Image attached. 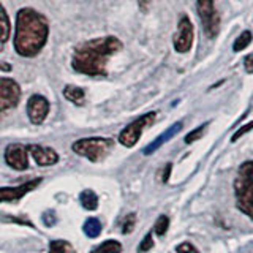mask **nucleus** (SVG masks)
<instances>
[{
  "mask_svg": "<svg viewBox=\"0 0 253 253\" xmlns=\"http://www.w3.org/2000/svg\"><path fill=\"white\" fill-rule=\"evenodd\" d=\"M42 182H43L42 177H37V179L29 180L26 184L18 185V187H0V203L18 201L22 196H26L29 192H32V190H35Z\"/></svg>",
  "mask_w": 253,
  "mask_h": 253,
  "instance_id": "9b49d317",
  "label": "nucleus"
},
{
  "mask_svg": "<svg viewBox=\"0 0 253 253\" xmlns=\"http://www.w3.org/2000/svg\"><path fill=\"white\" fill-rule=\"evenodd\" d=\"M49 101L43 95L35 93L27 101V116L34 125H42L46 121L47 114H49Z\"/></svg>",
  "mask_w": 253,
  "mask_h": 253,
  "instance_id": "9d476101",
  "label": "nucleus"
},
{
  "mask_svg": "<svg viewBox=\"0 0 253 253\" xmlns=\"http://www.w3.org/2000/svg\"><path fill=\"white\" fill-rule=\"evenodd\" d=\"M49 37V22L35 8L24 6L16 14L14 51L21 57H35L44 47Z\"/></svg>",
  "mask_w": 253,
  "mask_h": 253,
  "instance_id": "f257e3e1",
  "label": "nucleus"
},
{
  "mask_svg": "<svg viewBox=\"0 0 253 253\" xmlns=\"http://www.w3.org/2000/svg\"><path fill=\"white\" fill-rule=\"evenodd\" d=\"M154 249V239H152V233H147L144 236V239L141 241L139 247H138V253H147L149 250Z\"/></svg>",
  "mask_w": 253,
  "mask_h": 253,
  "instance_id": "b1692460",
  "label": "nucleus"
},
{
  "mask_svg": "<svg viewBox=\"0 0 253 253\" xmlns=\"http://www.w3.org/2000/svg\"><path fill=\"white\" fill-rule=\"evenodd\" d=\"M252 40H253L252 32H250V30H244L242 34L236 38V42H234V44H233V51H234V52H241V51H244L245 47H247V46L252 43Z\"/></svg>",
  "mask_w": 253,
  "mask_h": 253,
  "instance_id": "aec40b11",
  "label": "nucleus"
},
{
  "mask_svg": "<svg viewBox=\"0 0 253 253\" xmlns=\"http://www.w3.org/2000/svg\"><path fill=\"white\" fill-rule=\"evenodd\" d=\"M101 221L95 217H90L85 220V223L83 225V231L87 237H90V239H95V237H98L101 234Z\"/></svg>",
  "mask_w": 253,
  "mask_h": 253,
  "instance_id": "f3484780",
  "label": "nucleus"
},
{
  "mask_svg": "<svg viewBox=\"0 0 253 253\" xmlns=\"http://www.w3.org/2000/svg\"><path fill=\"white\" fill-rule=\"evenodd\" d=\"M27 150L34 157V160L40 166H52L59 162V154L54 149L46 147V146H38V144H29Z\"/></svg>",
  "mask_w": 253,
  "mask_h": 253,
  "instance_id": "f8f14e48",
  "label": "nucleus"
},
{
  "mask_svg": "<svg viewBox=\"0 0 253 253\" xmlns=\"http://www.w3.org/2000/svg\"><path fill=\"white\" fill-rule=\"evenodd\" d=\"M193 40H195V29H193L192 21H190L187 14H180L179 22H177V30L172 38L174 49L179 54L188 52L193 46Z\"/></svg>",
  "mask_w": 253,
  "mask_h": 253,
  "instance_id": "0eeeda50",
  "label": "nucleus"
},
{
  "mask_svg": "<svg viewBox=\"0 0 253 253\" xmlns=\"http://www.w3.org/2000/svg\"><path fill=\"white\" fill-rule=\"evenodd\" d=\"M43 223H44V226H47V228H51V226H54V223H55V212L54 211H46L44 213H43Z\"/></svg>",
  "mask_w": 253,
  "mask_h": 253,
  "instance_id": "bb28decb",
  "label": "nucleus"
},
{
  "mask_svg": "<svg viewBox=\"0 0 253 253\" xmlns=\"http://www.w3.org/2000/svg\"><path fill=\"white\" fill-rule=\"evenodd\" d=\"M114 147V141L111 138H101V136H95V138H83L73 142V152L76 155H81L87 158L92 163H98L109 155V152Z\"/></svg>",
  "mask_w": 253,
  "mask_h": 253,
  "instance_id": "20e7f679",
  "label": "nucleus"
},
{
  "mask_svg": "<svg viewBox=\"0 0 253 253\" xmlns=\"http://www.w3.org/2000/svg\"><path fill=\"white\" fill-rule=\"evenodd\" d=\"M253 130V121L252 122H249V124H245V125H242L239 130H237L233 136H231V142H236L237 139H241L244 134H247L249 131H252Z\"/></svg>",
  "mask_w": 253,
  "mask_h": 253,
  "instance_id": "393cba45",
  "label": "nucleus"
},
{
  "mask_svg": "<svg viewBox=\"0 0 253 253\" xmlns=\"http://www.w3.org/2000/svg\"><path fill=\"white\" fill-rule=\"evenodd\" d=\"M5 221H13V223H24V225H29L30 228H34V223H30L29 220H22V218H14V217H5L2 218Z\"/></svg>",
  "mask_w": 253,
  "mask_h": 253,
  "instance_id": "c85d7f7f",
  "label": "nucleus"
},
{
  "mask_svg": "<svg viewBox=\"0 0 253 253\" xmlns=\"http://www.w3.org/2000/svg\"><path fill=\"white\" fill-rule=\"evenodd\" d=\"M177 253H201L200 250H198L193 244H190V242H182L179 244L177 247H176Z\"/></svg>",
  "mask_w": 253,
  "mask_h": 253,
  "instance_id": "a878e982",
  "label": "nucleus"
},
{
  "mask_svg": "<svg viewBox=\"0 0 253 253\" xmlns=\"http://www.w3.org/2000/svg\"><path fill=\"white\" fill-rule=\"evenodd\" d=\"M155 117H157L155 111H150V113L142 114L138 119H134L133 122H130L121 131V134H119V142H121L124 147H133V146H136L139 138H141V134H142V130H144L146 126L152 125L155 122Z\"/></svg>",
  "mask_w": 253,
  "mask_h": 253,
  "instance_id": "39448f33",
  "label": "nucleus"
},
{
  "mask_svg": "<svg viewBox=\"0 0 253 253\" xmlns=\"http://www.w3.org/2000/svg\"><path fill=\"white\" fill-rule=\"evenodd\" d=\"M117 37L108 35L78 44L71 57V68L85 76H106V63L111 55L122 49Z\"/></svg>",
  "mask_w": 253,
  "mask_h": 253,
  "instance_id": "f03ea898",
  "label": "nucleus"
},
{
  "mask_svg": "<svg viewBox=\"0 0 253 253\" xmlns=\"http://www.w3.org/2000/svg\"><path fill=\"white\" fill-rule=\"evenodd\" d=\"M134 225H136V213H126L122 220V233L128 234L134 229Z\"/></svg>",
  "mask_w": 253,
  "mask_h": 253,
  "instance_id": "5701e85b",
  "label": "nucleus"
},
{
  "mask_svg": "<svg viewBox=\"0 0 253 253\" xmlns=\"http://www.w3.org/2000/svg\"><path fill=\"white\" fill-rule=\"evenodd\" d=\"M79 203L85 211H95L98 208V196L92 190H83L79 195Z\"/></svg>",
  "mask_w": 253,
  "mask_h": 253,
  "instance_id": "dca6fc26",
  "label": "nucleus"
},
{
  "mask_svg": "<svg viewBox=\"0 0 253 253\" xmlns=\"http://www.w3.org/2000/svg\"><path fill=\"white\" fill-rule=\"evenodd\" d=\"M171 169H172V165H171V163H168V165L165 166V171H163V182H168L169 174H171Z\"/></svg>",
  "mask_w": 253,
  "mask_h": 253,
  "instance_id": "c756f323",
  "label": "nucleus"
},
{
  "mask_svg": "<svg viewBox=\"0 0 253 253\" xmlns=\"http://www.w3.org/2000/svg\"><path fill=\"white\" fill-rule=\"evenodd\" d=\"M208 125H209V122H204L203 125H200L198 128H195L193 131H190L187 136H185V144H192V142H195L196 139H200L203 134H204V131H206V128H208Z\"/></svg>",
  "mask_w": 253,
  "mask_h": 253,
  "instance_id": "4be33fe9",
  "label": "nucleus"
},
{
  "mask_svg": "<svg viewBox=\"0 0 253 253\" xmlns=\"http://www.w3.org/2000/svg\"><path fill=\"white\" fill-rule=\"evenodd\" d=\"M90 253H122V244L119 241L109 239L100 244L97 249H93Z\"/></svg>",
  "mask_w": 253,
  "mask_h": 253,
  "instance_id": "a211bd4d",
  "label": "nucleus"
},
{
  "mask_svg": "<svg viewBox=\"0 0 253 253\" xmlns=\"http://www.w3.org/2000/svg\"><path fill=\"white\" fill-rule=\"evenodd\" d=\"M49 253H76V250L73 249V245L70 242L63 239H57V241H51Z\"/></svg>",
  "mask_w": 253,
  "mask_h": 253,
  "instance_id": "6ab92c4d",
  "label": "nucleus"
},
{
  "mask_svg": "<svg viewBox=\"0 0 253 253\" xmlns=\"http://www.w3.org/2000/svg\"><path fill=\"white\" fill-rule=\"evenodd\" d=\"M11 70H13V67L8 62H0V71H6L8 73V71H11Z\"/></svg>",
  "mask_w": 253,
  "mask_h": 253,
  "instance_id": "7c9ffc66",
  "label": "nucleus"
},
{
  "mask_svg": "<svg viewBox=\"0 0 253 253\" xmlns=\"http://www.w3.org/2000/svg\"><path fill=\"white\" fill-rule=\"evenodd\" d=\"M196 6L204 34L209 38H215L220 32V16L215 10L213 0H196Z\"/></svg>",
  "mask_w": 253,
  "mask_h": 253,
  "instance_id": "423d86ee",
  "label": "nucleus"
},
{
  "mask_svg": "<svg viewBox=\"0 0 253 253\" xmlns=\"http://www.w3.org/2000/svg\"><path fill=\"white\" fill-rule=\"evenodd\" d=\"M234 195L237 208L253 220V160L244 162L237 169Z\"/></svg>",
  "mask_w": 253,
  "mask_h": 253,
  "instance_id": "7ed1b4c3",
  "label": "nucleus"
},
{
  "mask_svg": "<svg viewBox=\"0 0 253 253\" xmlns=\"http://www.w3.org/2000/svg\"><path fill=\"white\" fill-rule=\"evenodd\" d=\"M11 34V24L10 18H8V13L5 11L3 5L0 3V51L3 49V46L6 44L8 38Z\"/></svg>",
  "mask_w": 253,
  "mask_h": 253,
  "instance_id": "2eb2a0df",
  "label": "nucleus"
},
{
  "mask_svg": "<svg viewBox=\"0 0 253 253\" xmlns=\"http://www.w3.org/2000/svg\"><path fill=\"white\" fill-rule=\"evenodd\" d=\"M21 93V87L14 79L0 78V116L19 105Z\"/></svg>",
  "mask_w": 253,
  "mask_h": 253,
  "instance_id": "6e6552de",
  "label": "nucleus"
},
{
  "mask_svg": "<svg viewBox=\"0 0 253 253\" xmlns=\"http://www.w3.org/2000/svg\"><path fill=\"white\" fill-rule=\"evenodd\" d=\"M168 228H169V217L168 215H160L157 218L155 225H154V231L157 236H165L168 233Z\"/></svg>",
  "mask_w": 253,
  "mask_h": 253,
  "instance_id": "412c9836",
  "label": "nucleus"
},
{
  "mask_svg": "<svg viewBox=\"0 0 253 253\" xmlns=\"http://www.w3.org/2000/svg\"><path fill=\"white\" fill-rule=\"evenodd\" d=\"M244 68L247 73H253V54L247 55V57H244Z\"/></svg>",
  "mask_w": 253,
  "mask_h": 253,
  "instance_id": "cd10ccee",
  "label": "nucleus"
},
{
  "mask_svg": "<svg viewBox=\"0 0 253 253\" xmlns=\"http://www.w3.org/2000/svg\"><path fill=\"white\" fill-rule=\"evenodd\" d=\"M62 93H63V97H65V100H68L70 103H73L76 106H83L85 103V92L84 89H81V87H78V85L68 84L63 87Z\"/></svg>",
  "mask_w": 253,
  "mask_h": 253,
  "instance_id": "4468645a",
  "label": "nucleus"
},
{
  "mask_svg": "<svg viewBox=\"0 0 253 253\" xmlns=\"http://www.w3.org/2000/svg\"><path fill=\"white\" fill-rule=\"evenodd\" d=\"M5 162L10 168L16 171H26L29 168V150L27 146L14 142L5 149Z\"/></svg>",
  "mask_w": 253,
  "mask_h": 253,
  "instance_id": "1a4fd4ad",
  "label": "nucleus"
},
{
  "mask_svg": "<svg viewBox=\"0 0 253 253\" xmlns=\"http://www.w3.org/2000/svg\"><path fill=\"white\" fill-rule=\"evenodd\" d=\"M149 2L150 0H138V3H139V8L142 11H146L147 10V6H149Z\"/></svg>",
  "mask_w": 253,
  "mask_h": 253,
  "instance_id": "2f4dec72",
  "label": "nucleus"
},
{
  "mask_svg": "<svg viewBox=\"0 0 253 253\" xmlns=\"http://www.w3.org/2000/svg\"><path fill=\"white\" fill-rule=\"evenodd\" d=\"M180 130H182V122L172 124L168 130H165V131L160 134V136L155 138L152 142H150L149 146H146L144 150H142V154H144V155H152V154L155 152V150H158L163 144H166V142H168L169 139H172L174 136H176V134H177Z\"/></svg>",
  "mask_w": 253,
  "mask_h": 253,
  "instance_id": "ddd939ff",
  "label": "nucleus"
}]
</instances>
